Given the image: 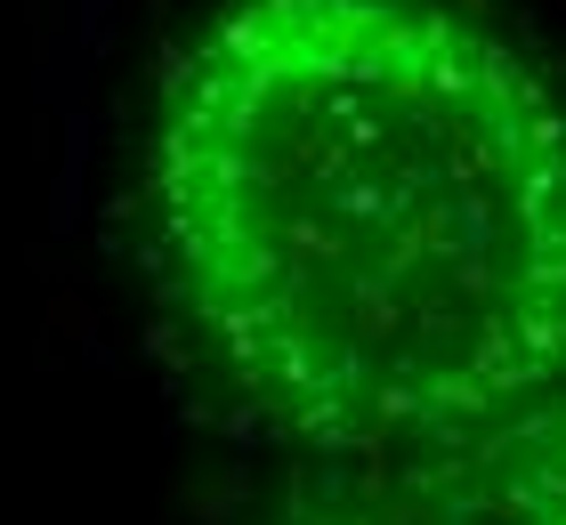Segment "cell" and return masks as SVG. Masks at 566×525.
Instances as JSON below:
<instances>
[{"instance_id": "obj_2", "label": "cell", "mask_w": 566, "mask_h": 525, "mask_svg": "<svg viewBox=\"0 0 566 525\" xmlns=\"http://www.w3.org/2000/svg\"><path fill=\"white\" fill-rule=\"evenodd\" d=\"M283 525H566V388L446 437L307 461Z\"/></svg>"}, {"instance_id": "obj_1", "label": "cell", "mask_w": 566, "mask_h": 525, "mask_svg": "<svg viewBox=\"0 0 566 525\" xmlns=\"http://www.w3.org/2000/svg\"><path fill=\"white\" fill-rule=\"evenodd\" d=\"M138 202L178 339L307 461L566 388V105L446 0H219Z\"/></svg>"}]
</instances>
